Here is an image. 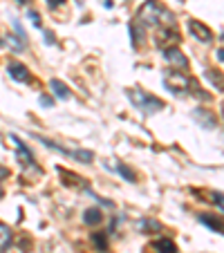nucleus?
Instances as JSON below:
<instances>
[{
    "instance_id": "nucleus-3",
    "label": "nucleus",
    "mask_w": 224,
    "mask_h": 253,
    "mask_svg": "<svg viewBox=\"0 0 224 253\" xmlns=\"http://www.w3.org/2000/svg\"><path fill=\"white\" fill-rule=\"evenodd\" d=\"M164 87L168 92H173V94H179V92H186L191 87V79L186 77V74H179L177 70L166 72L164 74Z\"/></svg>"
},
{
    "instance_id": "nucleus-5",
    "label": "nucleus",
    "mask_w": 224,
    "mask_h": 253,
    "mask_svg": "<svg viewBox=\"0 0 224 253\" xmlns=\"http://www.w3.org/2000/svg\"><path fill=\"white\" fill-rule=\"evenodd\" d=\"M164 61H166L171 67H175L177 72L188 70V58L181 54L179 47H164Z\"/></svg>"
},
{
    "instance_id": "nucleus-19",
    "label": "nucleus",
    "mask_w": 224,
    "mask_h": 253,
    "mask_svg": "<svg viewBox=\"0 0 224 253\" xmlns=\"http://www.w3.org/2000/svg\"><path fill=\"white\" fill-rule=\"evenodd\" d=\"M115 168H117V172H119L121 177H126V179H128V182H137V172H134L130 166H126V164H117Z\"/></svg>"
},
{
    "instance_id": "nucleus-6",
    "label": "nucleus",
    "mask_w": 224,
    "mask_h": 253,
    "mask_svg": "<svg viewBox=\"0 0 224 253\" xmlns=\"http://www.w3.org/2000/svg\"><path fill=\"white\" fill-rule=\"evenodd\" d=\"M11 141L16 143V157H18V164L23 168H34L36 166V162H34V155H32V150L27 148V146H25L23 141H20L18 137H14V134H11Z\"/></svg>"
},
{
    "instance_id": "nucleus-8",
    "label": "nucleus",
    "mask_w": 224,
    "mask_h": 253,
    "mask_svg": "<svg viewBox=\"0 0 224 253\" xmlns=\"http://www.w3.org/2000/svg\"><path fill=\"white\" fill-rule=\"evenodd\" d=\"M7 72H9V77L14 79V81L18 83H32V74H29L27 65H23V63H9V67H7Z\"/></svg>"
},
{
    "instance_id": "nucleus-14",
    "label": "nucleus",
    "mask_w": 224,
    "mask_h": 253,
    "mask_svg": "<svg viewBox=\"0 0 224 253\" xmlns=\"http://www.w3.org/2000/svg\"><path fill=\"white\" fill-rule=\"evenodd\" d=\"M179 41V32L175 27H166L159 32V45H166V43H175Z\"/></svg>"
},
{
    "instance_id": "nucleus-25",
    "label": "nucleus",
    "mask_w": 224,
    "mask_h": 253,
    "mask_svg": "<svg viewBox=\"0 0 224 253\" xmlns=\"http://www.w3.org/2000/svg\"><path fill=\"white\" fill-rule=\"evenodd\" d=\"M54 41H56V39H54V34H52V32H45V43H47V45H54Z\"/></svg>"
},
{
    "instance_id": "nucleus-15",
    "label": "nucleus",
    "mask_w": 224,
    "mask_h": 253,
    "mask_svg": "<svg viewBox=\"0 0 224 253\" xmlns=\"http://www.w3.org/2000/svg\"><path fill=\"white\" fill-rule=\"evenodd\" d=\"M101 220H103V215H101L99 209H88L86 213H83V222H86L88 226H96L101 224Z\"/></svg>"
},
{
    "instance_id": "nucleus-26",
    "label": "nucleus",
    "mask_w": 224,
    "mask_h": 253,
    "mask_svg": "<svg viewBox=\"0 0 224 253\" xmlns=\"http://www.w3.org/2000/svg\"><path fill=\"white\" fill-rule=\"evenodd\" d=\"M5 177H9V168L0 166V179H5Z\"/></svg>"
},
{
    "instance_id": "nucleus-12",
    "label": "nucleus",
    "mask_w": 224,
    "mask_h": 253,
    "mask_svg": "<svg viewBox=\"0 0 224 253\" xmlns=\"http://www.w3.org/2000/svg\"><path fill=\"white\" fill-rule=\"evenodd\" d=\"M49 87H52L54 96H58L61 101H67V99H70V87H67L65 83L61 81V79H52V81H49Z\"/></svg>"
},
{
    "instance_id": "nucleus-24",
    "label": "nucleus",
    "mask_w": 224,
    "mask_h": 253,
    "mask_svg": "<svg viewBox=\"0 0 224 253\" xmlns=\"http://www.w3.org/2000/svg\"><path fill=\"white\" fill-rule=\"evenodd\" d=\"M41 105H45V108H49V105H54V99H49V96H41Z\"/></svg>"
},
{
    "instance_id": "nucleus-27",
    "label": "nucleus",
    "mask_w": 224,
    "mask_h": 253,
    "mask_svg": "<svg viewBox=\"0 0 224 253\" xmlns=\"http://www.w3.org/2000/svg\"><path fill=\"white\" fill-rule=\"evenodd\" d=\"M47 2H49V5H52V7H58V5H63L65 0H47Z\"/></svg>"
},
{
    "instance_id": "nucleus-28",
    "label": "nucleus",
    "mask_w": 224,
    "mask_h": 253,
    "mask_svg": "<svg viewBox=\"0 0 224 253\" xmlns=\"http://www.w3.org/2000/svg\"><path fill=\"white\" fill-rule=\"evenodd\" d=\"M2 195H5V191H2V186H0V197H2Z\"/></svg>"
},
{
    "instance_id": "nucleus-18",
    "label": "nucleus",
    "mask_w": 224,
    "mask_h": 253,
    "mask_svg": "<svg viewBox=\"0 0 224 253\" xmlns=\"http://www.w3.org/2000/svg\"><path fill=\"white\" fill-rule=\"evenodd\" d=\"M137 229L139 231H153V233H157V231H162V224L159 222H155V220H150V217H143V220H139L137 222Z\"/></svg>"
},
{
    "instance_id": "nucleus-4",
    "label": "nucleus",
    "mask_w": 224,
    "mask_h": 253,
    "mask_svg": "<svg viewBox=\"0 0 224 253\" xmlns=\"http://www.w3.org/2000/svg\"><path fill=\"white\" fill-rule=\"evenodd\" d=\"M39 141L45 143L47 148L58 150V153H63L65 157H74V159H79V162H83V164H90L92 159H94V153H92V150H67V148H63V146H58V143H54V141H49V139H45V137H39Z\"/></svg>"
},
{
    "instance_id": "nucleus-13",
    "label": "nucleus",
    "mask_w": 224,
    "mask_h": 253,
    "mask_svg": "<svg viewBox=\"0 0 224 253\" xmlns=\"http://www.w3.org/2000/svg\"><path fill=\"white\" fill-rule=\"evenodd\" d=\"M197 220H200L204 226H209L211 231H215L218 235L222 233V222H220L218 217H215V215H206V213H202V215H197Z\"/></svg>"
},
{
    "instance_id": "nucleus-29",
    "label": "nucleus",
    "mask_w": 224,
    "mask_h": 253,
    "mask_svg": "<svg viewBox=\"0 0 224 253\" xmlns=\"http://www.w3.org/2000/svg\"><path fill=\"white\" fill-rule=\"evenodd\" d=\"M2 45H5V41H2V39H0V47H2Z\"/></svg>"
},
{
    "instance_id": "nucleus-2",
    "label": "nucleus",
    "mask_w": 224,
    "mask_h": 253,
    "mask_svg": "<svg viewBox=\"0 0 224 253\" xmlns=\"http://www.w3.org/2000/svg\"><path fill=\"white\" fill-rule=\"evenodd\" d=\"M128 99L133 101L141 112H146V115H155V112L164 110V101L162 99L148 94V92H143V90H137V87H130L128 90Z\"/></svg>"
},
{
    "instance_id": "nucleus-9",
    "label": "nucleus",
    "mask_w": 224,
    "mask_h": 253,
    "mask_svg": "<svg viewBox=\"0 0 224 253\" xmlns=\"http://www.w3.org/2000/svg\"><path fill=\"white\" fill-rule=\"evenodd\" d=\"M58 175L63 177V184H65V186H74V188H86L88 186V182L83 179V177L74 175V172H67L65 168H58Z\"/></svg>"
},
{
    "instance_id": "nucleus-21",
    "label": "nucleus",
    "mask_w": 224,
    "mask_h": 253,
    "mask_svg": "<svg viewBox=\"0 0 224 253\" xmlns=\"http://www.w3.org/2000/svg\"><path fill=\"white\" fill-rule=\"evenodd\" d=\"M206 79H209V81L213 83L215 87H218V92H222V72H213V70H209V72H206Z\"/></svg>"
},
{
    "instance_id": "nucleus-22",
    "label": "nucleus",
    "mask_w": 224,
    "mask_h": 253,
    "mask_svg": "<svg viewBox=\"0 0 224 253\" xmlns=\"http://www.w3.org/2000/svg\"><path fill=\"white\" fill-rule=\"evenodd\" d=\"M27 16H29V20H32V25H34V27H43V23H41V14H39V11L29 9V11H27Z\"/></svg>"
},
{
    "instance_id": "nucleus-23",
    "label": "nucleus",
    "mask_w": 224,
    "mask_h": 253,
    "mask_svg": "<svg viewBox=\"0 0 224 253\" xmlns=\"http://www.w3.org/2000/svg\"><path fill=\"white\" fill-rule=\"evenodd\" d=\"M7 43H9L14 49H18V52H23V49H25V43H23V41H18L16 36H7Z\"/></svg>"
},
{
    "instance_id": "nucleus-17",
    "label": "nucleus",
    "mask_w": 224,
    "mask_h": 253,
    "mask_svg": "<svg viewBox=\"0 0 224 253\" xmlns=\"http://www.w3.org/2000/svg\"><path fill=\"white\" fill-rule=\"evenodd\" d=\"M11 240H14V235H11V229L7 224H0V251H7L11 244Z\"/></svg>"
},
{
    "instance_id": "nucleus-1",
    "label": "nucleus",
    "mask_w": 224,
    "mask_h": 253,
    "mask_svg": "<svg viewBox=\"0 0 224 253\" xmlns=\"http://www.w3.org/2000/svg\"><path fill=\"white\" fill-rule=\"evenodd\" d=\"M166 18L168 27H175V16L162 5L157 0H146L141 7H139V23L141 25H159Z\"/></svg>"
},
{
    "instance_id": "nucleus-11",
    "label": "nucleus",
    "mask_w": 224,
    "mask_h": 253,
    "mask_svg": "<svg viewBox=\"0 0 224 253\" xmlns=\"http://www.w3.org/2000/svg\"><path fill=\"white\" fill-rule=\"evenodd\" d=\"M130 29V39H133V45L134 47H139V45L143 43V39H146V34H143V25L139 23V20H133V23L128 25Z\"/></svg>"
},
{
    "instance_id": "nucleus-20",
    "label": "nucleus",
    "mask_w": 224,
    "mask_h": 253,
    "mask_svg": "<svg viewBox=\"0 0 224 253\" xmlns=\"http://www.w3.org/2000/svg\"><path fill=\"white\" fill-rule=\"evenodd\" d=\"M92 244H94L101 253H105V251H108V235H105V233H94V235H92Z\"/></svg>"
},
{
    "instance_id": "nucleus-7",
    "label": "nucleus",
    "mask_w": 224,
    "mask_h": 253,
    "mask_svg": "<svg viewBox=\"0 0 224 253\" xmlns=\"http://www.w3.org/2000/svg\"><path fill=\"white\" fill-rule=\"evenodd\" d=\"M188 29H191V34L200 41V43H211V41H213L211 27H206L202 20H188Z\"/></svg>"
},
{
    "instance_id": "nucleus-16",
    "label": "nucleus",
    "mask_w": 224,
    "mask_h": 253,
    "mask_svg": "<svg viewBox=\"0 0 224 253\" xmlns=\"http://www.w3.org/2000/svg\"><path fill=\"white\" fill-rule=\"evenodd\" d=\"M153 247L157 249L159 253H177V244L173 242L171 238H162V240H157V242H155Z\"/></svg>"
},
{
    "instance_id": "nucleus-10",
    "label": "nucleus",
    "mask_w": 224,
    "mask_h": 253,
    "mask_svg": "<svg viewBox=\"0 0 224 253\" xmlns=\"http://www.w3.org/2000/svg\"><path fill=\"white\" fill-rule=\"evenodd\" d=\"M193 117H195V119L202 124V128H206V130H213L215 126H218V119H215V117L211 115L209 110H202V108H197V110H193Z\"/></svg>"
}]
</instances>
